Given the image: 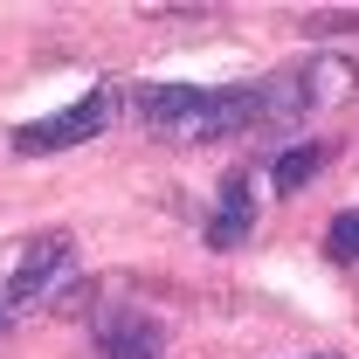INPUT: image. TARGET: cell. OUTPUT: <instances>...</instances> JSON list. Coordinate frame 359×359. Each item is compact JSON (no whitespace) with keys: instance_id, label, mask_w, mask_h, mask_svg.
<instances>
[{"instance_id":"1","label":"cell","mask_w":359,"mask_h":359,"mask_svg":"<svg viewBox=\"0 0 359 359\" xmlns=\"http://www.w3.org/2000/svg\"><path fill=\"white\" fill-rule=\"evenodd\" d=\"M138 125L166 145H208V138H235V132H263V97L256 83H138L132 90Z\"/></svg>"},{"instance_id":"2","label":"cell","mask_w":359,"mask_h":359,"mask_svg":"<svg viewBox=\"0 0 359 359\" xmlns=\"http://www.w3.org/2000/svg\"><path fill=\"white\" fill-rule=\"evenodd\" d=\"M359 90V62L353 55H304V62H283V69H269L256 97H263V132H290V125H311L325 111H339V104H353Z\"/></svg>"},{"instance_id":"3","label":"cell","mask_w":359,"mask_h":359,"mask_svg":"<svg viewBox=\"0 0 359 359\" xmlns=\"http://www.w3.org/2000/svg\"><path fill=\"white\" fill-rule=\"evenodd\" d=\"M69 276H76V235L69 228H42V235L14 242V256L0 269V297H7L14 318H28V311H48Z\"/></svg>"},{"instance_id":"4","label":"cell","mask_w":359,"mask_h":359,"mask_svg":"<svg viewBox=\"0 0 359 359\" xmlns=\"http://www.w3.org/2000/svg\"><path fill=\"white\" fill-rule=\"evenodd\" d=\"M118 83L104 76L97 90H83L69 111H48V118H28V125H14L7 132V145L14 152H69V145H83V138H97V132H111V118H118Z\"/></svg>"},{"instance_id":"5","label":"cell","mask_w":359,"mask_h":359,"mask_svg":"<svg viewBox=\"0 0 359 359\" xmlns=\"http://www.w3.org/2000/svg\"><path fill=\"white\" fill-rule=\"evenodd\" d=\"M90 332H97V359H166V332L152 325V311L97 304L90 311Z\"/></svg>"},{"instance_id":"6","label":"cell","mask_w":359,"mask_h":359,"mask_svg":"<svg viewBox=\"0 0 359 359\" xmlns=\"http://www.w3.org/2000/svg\"><path fill=\"white\" fill-rule=\"evenodd\" d=\"M256 222V194H249V173H228L222 180V208L208 215V249H235Z\"/></svg>"},{"instance_id":"7","label":"cell","mask_w":359,"mask_h":359,"mask_svg":"<svg viewBox=\"0 0 359 359\" xmlns=\"http://www.w3.org/2000/svg\"><path fill=\"white\" fill-rule=\"evenodd\" d=\"M325 159H332V145H290V152H276V166H269V194H304L318 173H325Z\"/></svg>"},{"instance_id":"8","label":"cell","mask_w":359,"mask_h":359,"mask_svg":"<svg viewBox=\"0 0 359 359\" xmlns=\"http://www.w3.org/2000/svg\"><path fill=\"white\" fill-rule=\"evenodd\" d=\"M297 35H311V42H325V35H359V7H311V14H297Z\"/></svg>"},{"instance_id":"9","label":"cell","mask_w":359,"mask_h":359,"mask_svg":"<svg viewBox=\"0 0 359 359\" xmlns=\"http://www.w3.org/2000/svg\"><path fill=\"white\" fill-rule=\"evenodd\" d=\"M332 249H339V256H359V208H346V215L332 222Z\"/></svg>"},{"instance_id":"10","label":"cell","mask_w":359,"mask_h":359,"mask_svg":"<svg viewBox=\"0 0 359 359\" xmlns=\"http://www.w3.org/2000/svg\"><path fill=\"white\" fill-rule=\"evenodd\" d=\"M7 332H14V311H7V297H0V339H7Z\"/></svg>"},{"instance_id":"11","label":"cell","mask_w":359,"mask_h":359,"mask_svg":"<svg viewBox=\"0 0 359 359\" xmlns=\"http://www.w3.org/2000/svg\"><path fill=\"white\" fill-rule=\"evenodd\" d=\"M304 359H346V353H304Z\"/></svg>"}]
</instances>
